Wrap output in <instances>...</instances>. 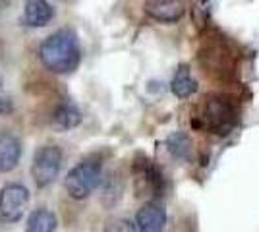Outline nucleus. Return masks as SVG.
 <instances>
[{
  "label": "nucleus",
  "mask_w": 259,
  "mask_h": 232,
  "mask_svg": "<svg viewBox=\"0 0 259 232\" xmlns=\"http://www.w3.org/2000/svg\"><path fill=\"white\" fill-rule=\"evenodd\" d=\"M39 60L53 74H72L81 62V44L76 31L58 29L39 47Z\"/></svg>",
  "instance_id": "nucleus-1"
},
{
  "label": "nucleus",
  "mask_w": 259,
  "mask_h": 232,
  "mask_svg": "<svg viewBox=\"0 0 259 232\" xmlns=\"http://www.w3.org/2000/svg\"><path fill=\"white\" fill-rule=\"evenodd\" d=\"M103 168L99 161H81L64 178V188L72 199H85L101 184Z\"/></svg>",
  "instance_id": "nucleus-2"
},
{
  "label": "nucleus",
  "mask_w": 259,
  "mask_h": 232,
  "mask_svg": "<svg viewBox=\"0 0 259 232\" xmlns=\"http://www.w3.org/2000/svg\"><path fill=\"white\" fill-rule=\"evenodd\" d=\"M62 168V151L58 145L39 147L31 161V178L37 188L51 186L60 174Z\"/></svg>",
  "instance_id": "nucleus-3"
},
{
  "label": "nucleus",
  "mask_w": 259,
  "mask_h": 232,
  "mask_svg": "<svg viewBox=\"0 0 259 232\" xmlns=\"http://www.w3.org/2000/svg\"><path fill=\"white\" fill-rule=\"evenodd\" d=\"M203 122L217 133H228L236 124V109L227 95H209L203 103Z\"/></svg>",
  "instance_id": "nucleus-4"
},
{
  "label": "nucleus",
  "mask_w": 259,
  "mask_h": 232,
  "mask_svg": "<svg viewBox=\"0 0 259 232\" xmlns=\"http://www.w3.org/2000/svg\"><path fill=\"white\" fill-rule=\"evenodd\" d=\"M29 203V190L23 184L10 182L0 188V221L18 222Z\"/></svg>",
  "instance_id": "nucleus-5"
},
{
  "label": "nucleus",
  "mask_w": 259,
  "mask_h": 232,
  "mask_svg": "<svg viewBox=\"0 0 259 232\" xmlns=\"http://www.w3.org/2000/svg\"><path fill=\"white\" fill-rule=\"evenodd\" d=\"M134 222L140 232H162L166 224V211L159 201H147L136 213Z\"/></svg>",
  "instance_id": "nucleus-6"
},
{
  "label": "nucleus",
  "mask_w": 259,
  "mask_h": 232,
  "mask_svg": "<svg viewBox=\"0 0 259 232\" xmlns=\"http://www.w3.org/2000/svg\"><path fill=\"white\" fill-rule=\"evenodd\" d=\"M145 14L162 23H174L184 16L182 0H145L143 4Z\"/></svg>",
  "instance_id": "nucleus-7"
},
{
  "label": "nucleus",
  "mask_w": 259,
  "mask_h": 232,
  "mask_svg": "<svg viewBox=\"0 0 259 232\" xmlns=\"http://www.w3.org/2000/svg\"><path fill=\"white\" fill-rule=\"evenodd\" d=\"M54 8L49 0H25L22 23L27 27H45L53 22Z\"/></svg>",
  "instance_id": "nucleus-8"
},
{
  "label": "nucleus",
  "mask_w": 259,
  "mask_h": 232,
  "mask_svg": "<svg viewBox=\"0 0 259 232\" xmlns=\"http://www.w3.org/2000/svg\"><path fill=\"white\" fill-rule=\"evenodd\" d=\"M22 157V144L16 135L0 132V174L12 172Z\"/></svg>",
  "instance_id": "nucleus-9"
},
{
  "label": "nucleus",
  "mask_w": 259,
  "mask_h": 232,
  "mask_svg": "<svg viewBox=\"0 0 259 232\" xmlns=\"http://www.w3.org/2000/svg\"><path fill=\"white\" fill-rule=\"evenodd\" d=\"M136 184H138V192H151V194H159L162 188V176L159 170L151 165L149 159H143L141 163L136 165Z\"/></svg>",
  "instance_id": "nucleus-10"
},
{
  "label": "nucleus",
  "mask_w": 259,
  "mask_h": 232,
  "mask_svg": "<svg viewBox=\"0 0 259 232\" xmlns=\"http://www.w3.org/2000/svg\"><path fill=\"white\" fill-rule=\"evenodd\" d=\"M81 118L83 116H81V112H79V109H77L76 105L62 103V105H58L54 109L53 116H51V124H53L58 132H66V130L76 128L77 124L81 122Z\"/></svg>",
  "instance_id": "nucleus-11"
},
{
  "label": "nucleus",
  "mask_w": 259,
  "mask_h": 232,
  "mask_svg": "<svg viewBox=\"0 0 259 232\" xmlns=\"http://www.w3.org/2000/svg\"><path fill=\"white\" fill-rule=\"evenodd\" d=\"M58 219L51 209L39 207L33 209L25 222V232H54L56 230Z\"/></svg>",
  "instance_id": "nucleus-12"
},
{
  "label": "nucleus",
  "mask_w": 259,
  "mask_h": 232,
  "mask_svg": "<svg viewBox=\"0 0 259 232\" xmlns=\"http://www.w3.org/2000/svg\"><path fill=\"white\" fill-rule=\"evenodd\" d=\"M170 89H172V93L178 97V99H186V97L194 95L195 91H197V81L192 77V74H190L188 66L178 68V72H176V74H174V77H172Z\"/></svg>",
  "instance_id": "nucleus-13"
},
{
  "label": "nucleus",
  "mask_w": 259,
  "mask_h": 232,
  "mask_svg": "<svg viewBox=\"0 0 259 232\" xmlns=\"http://www.w3.org/2000/svg\"><path fill=\"white\" fill-rule=\"evenodd\" d=\"M166 145H168V151H170L174 157H178V159H186V157L190 155V149H192L190 137L182 132L172 133V135L168 137Z\"/></svg>",
  "instance_id": "nucleus-14"
},
{
  "label": "nucleus",
  "mask_w": 259,
  "mask_h": 232,
  "mask_svg": "<svg viewBox=\"0 0 259 232\" xmlns=\"http://www.w3.org/2000/svg\"><path fill=\"white\" fill-rule=\"evenodd\" d=\"M107 232H140L136 222L128 221V219H114L108 222Z\"/></svg>",
  "instance_id": "nucleus-15"
},
{
  "label": "nucleus",
  "mask_w": 259,
  "mask_h": 232,
  "mask_svg": "<svg viewBox=\"0 0 259 232\" xmlns=\"http://www.w3.org/2000/svg\"><path fill=\"white\" fill-rule=\"evenodd\" d=\"M12 112H14V101L8 95L0 93V116H8Z\"/></svg>",
  "instance_id": "nucleus-16"
},
{
  "label": "nucleus",
  "mask_w": 259,
  "mask_h": 232,
  "mask_svg": "<svg viewBox=\"0 0 259 232\" xmlns=\"http://www.w3.org/2000/svg\"><path fill=\"white\" fill-rule=\"evenodd\" d=\"M0 85H2V77H0Z\"/></svg>",
  "instance_id": "nucleus-17"
}]
</instances>
